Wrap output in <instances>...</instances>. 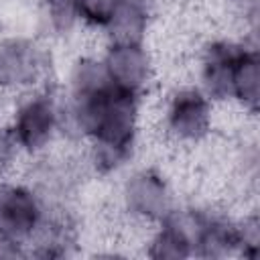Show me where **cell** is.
<instances>
[{"instance_id":"obj_1","label":"cell","mask_w":260,"mask_h":260,"mask_svg":"<svg viewBox=\"0 0 260 260\" xmlns=\"http://www.w3.org/2000/svg\"><path fill=\"white\" fill-rule=\"evenodd\" d=\"M69 122L91 140V162L100 173H112L132 152L138 100L116 87L102 61L79 59L71 71Z\"/></svg>"},{"instance_id":"obj_2","label":"cell","mask_w":260,"mask_h":260,"mask_svg":"<svg viewBox=\"0 0 260 260\" xmlns=\"http://www.w3.org/2000/svg\"><path fill=\"white\" fill-rule=\"evenodd\" d=\"M43 219L45 205L32 189L0 183V238L24 244L37 236Z\"/></svg>"},{"instance_id":"obj_3","label":"cell","mask_w":260,"mask_h":260,"mask_svg":"<svg viewBox=\"0 0 260 260\" xmlns=\"http://www.w3.org/2000/svg\"><path fill=\"white\" fill-rule=\"evenodd\" d=\"M59 126V110L49 93H37L22 102L10 128L12 140L26 152L43 150Z\"/></svg>"},{"instance_id":"obj_4","label":"cell","mask_w":260,"mask_h":260,"mask_svg":"<svg viewBox=\"0 0 260 260\" xmlns=\"http://www.w3.org/2000/svg\"><path fill=\"white\" fill-rule=\"evenodd\" d=\"M45 51L30 39L0 41V87L22 89L39 81L45 71Z\"/></svg>"},{"instance_id":"obj_5","label":"cell","mask_w":260,"mask_h":260,"mask_svg":"<svg viewBox=\"0 0 260 260\" xmlns=\"http://www.w3.org/2000/svg\"><path fill=\"white\" fill-rule=\"evenodd\" d=\"M211 126V102L199 89H181L171 98L167 110L169 132L183 142L201 140Z\"/></svg>"},{"instance_id":"obj_6","label":"cell","mask_w":260,"mask_h":260,"mask_svg":"<svg viewBox=\"0 0 260 260\" xmlns=\"http://www.w3.org/2000/svg\"><path fill=\"white\" fill-rule=\"evenodd\" d=\"M126 209L148 221H160L171 213V193L160 175L154 171H138L124 185Z\"/></svg>"},{"instance_id":"obj_7","label":"cell","mask_w":260,"mask_h":260,"mask_svg":"<svg viewBox=\"0 0 260 260\" xmlns=\"http://www.w3.org/2000/svg\"><path fill=\"white\" fill-rule=\"evenodd\" d=\"M102 63L110 81L130 93L138 95L150 79V57L142 43H110Z\"/></svg>"},{"instance_id":"obj_8","label":"cell","mask_w":260,"mask_h":260,"mask_svg":"<svg viewBox=\"0 0 260 260\" xmlns=\"http://www.w3.org/2000/svg\"><path fill=\"white\" fill-rule=\"evenodd\" d=\"M244 47L230 43V41H215L209 43L201 57V81L203 93L213 100H228L232 98V79L238 57Z\"/></svg>"},{"instance_id":"obj_9","label":"cell","mask_w":260,"mask_h":260,"mask_svg":"<svg viewBox=\"0 0 260 260\" xmlns=\"http://www.w3.org/2000/svg\"><path fill=\"white\" fill-rule=\"evenodd\" d=\"M191 223L195 254L205 258H221L238 250V223L211 213H195Z\"/></svg>"},{"instance_id":"obj_10","label":"cell","mask_w":260,"mask_h":260,"mask_svg":"<svg viewBox=\"0 0 260 260\" xmlns=\"http://www.w3.org/2000/svg\"><path fill=\"white\" fill-rule=\"evenodd\" d=\"M160 228L154 234L150 248H148V256L156 258V260H181V258H189L191 254H195V244H193V223L183 221L179 215H175L173 211L158 221Z\"/></svg>"},{"instance_id":"obj_11","label":"cell","mask_w":260,"mask_h":260,"mask_svg":"<svg viewBox=\"0 0 260 260\" xmlns=\"http://www.w3.org/2000/svg\"><path fill=\"white\" fill-rule=\"evenodd\" d=\"M146 26H148L146 0H122L118 10L104 28L108 30L110 43H142Z\"/></svg>"},{"instance_id":"obj_12","label":"cell","mask_w":260,"mask_h":260,"mask_svg":"<svg viewBox=\"0 0 260 260\" xmlns=\"http://www.w3.org/2000/svg\"><path fill=\"white\" fill-rule=\"evenodd\" d=\"M232 98L238 100L246 110L252 114L258 110L260 104V59L254 49H242L234 79H232Z\"/></svg>"},{"instance_id":"obj_13","label":"cell","mask_w":260,"mask_h":260,"mask_svg":"<svg viewBox=\"0 0 260 260\" xmlns=\"http://www.w3.org/2000/svg\"><path fill=\"white\" fill-rule=\"evenodd\" d=\"M45 10L57 32H69L79 20V0H45Z\"/></svg>"},{"instance_id":"obj_14","label":"cell","mask_w":260,"mask_h":260,"mask_svg":"<svg viewBox=\"0 0 260 260\" xmlns=\"http://www.w3.org/2000/svg\"><path fill=\"white\" fill-rule=\"evenodd\" d=\"M122 0H79V18L93 26H106Z\"/></svg>"},{"instance_id":"obj_15","label":"cell","mask_w":260,"mask_h":260,"mask_svg":"<svg viewBox=\"0 0 260 260\" xmlns=\"http://www.w3.org/2000/svg\"><path fill=\"white\" fill-rule=\"evenodd\" d=\"M258 242H260V225L256 217H248L242 223H238V250H242L244 256L254 258L258 254Z\"/></svg>"},{"instance_id":"obj_16","label":"cell","mask_w":260,"mask_h":260,"mask_svg":"<svg viewBox=\"0 0 260 260\" xmlns=\"http://www.w3.org/2000/svg\"><path fill=\"white\" fill-rule=\"evenodd\" d=\"M14 148H16V144L12 140L10 130L0 126V173L10 165V160L14 156Z\"/></svg>"},{"instance_id":"obj_17","label":"cell","mask_w":260,"mask_h":260,"mask_svg":"<svg viewBox=\"0 0 260 260\" xmlns=\"http://www.w3.org/2000/svg\"><path fill=\"white\" fill-rule=\"evenodd\" d=\"M246 12H256V8H258V0H236Z\"/></svg>"}]
</instances>
